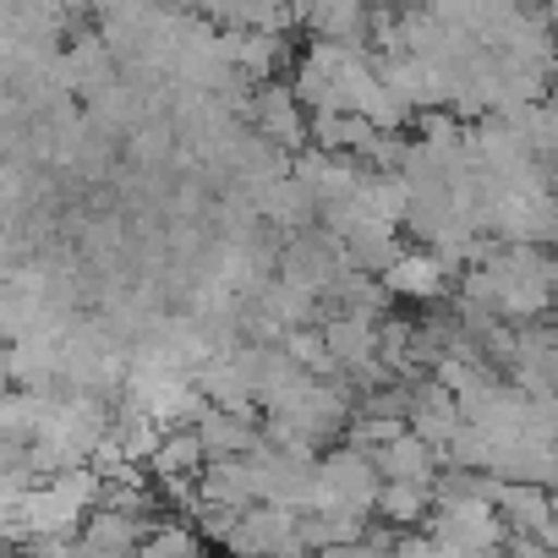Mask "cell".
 Listing matches in <instances>:
<instances>
[{
  "label": "cell",
  "mask_w": 558,
  "mask_h": 558,
  "mask_svg": "<svg viewBox=\"0 0 558 558\" xmlns=\"http://www.w3.org/2000/svg\"><path fill=\"white\" fill-rule=\"evenodd\" d=\"M438 274H444L438 257H400V263L389 268V286H395V291H411V296H427V291L438 286Z\"/></svg>",
  "instance_id": "1"
},
{
  "label": "cell",
  "mask_w": 558,
  "mask_h": 558,
  "mask_svg": "<svg viewBox=\"0 0 558 558\" xmlns=\"http://www.w3.org/2000/svg\"><path fill=\"white\" fill-rule=\"evenodd\" d=\"M143 558H197V547H192V536L186 531H159V536H148L143 542Z\"/></svg>",
  "instance_id": "2"
}]
</instances>
